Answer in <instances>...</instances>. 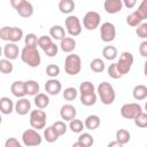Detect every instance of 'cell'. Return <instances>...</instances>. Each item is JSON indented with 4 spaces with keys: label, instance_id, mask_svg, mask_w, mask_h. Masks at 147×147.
<instances>
[{
    "label": "cell",
    "instance_id": "cell-1",
    "mask_svg": "<svg viewBox=\"0 0 147 147\" xmlns=\"http://www.w3.org/2000/svg\"><path fill=\"white\" fill-rule=\"evenodd\" d=\"M21 60L31 68H37L40 65L41 57L37 48H30L24 46L21 51Z\"/></svg>",
    "mask_w": 147,
    "mask_h": 147
},
{
    "label": "cell",
    "instance_id": "cell-2",
    "mask_svg": "<svg viewBox=\"0 0 147 147\" xmlns=\"http://www.w3.org/2000/svg\"><path fill=\"white\" fill-rule=\"evenodd\" d=\"M98 95L101 102L106 106L111 105L116 99V93L113 85L108 82H102L98 85Z\"/></svg>",
    "mask_w": 147,
    "mask_h": 147
},
{
    "label": "cell",
    "instance_id": "cell-3",
    "mask_svg": "<svg viewBox=\"0 0 147 147\" xmlns=\"http://www.w3.org/2000/svg\"><path fill=\"white\" fill-rule=\"evenodd\" d=\"M64 70L69 76H76L82 70V59L78 54L71 53L64 60Z\"/></svg>",
    "mask_w": 147,
    "mask_h": 147
},
{
    "label": "cell",
    "instance_id": "cell-4",
    "mask_svg": "<svg viewBox=\"0 0 147 147\" xmlns=\"http://www.w3.org/2000/svg\"><path fill=\"white\" fill-rule=\"evenodd\" d=\"M46 121H47V116L46 113L41 109H34L31 110L30 113V125L32 129L34 130H42L46 126Z\"/></svg>",
    "mask_w": 147,
    "mask_h": 147
},
{
    "label": "cell",
    "instance_id": "cell-5",
    "mask_svg": "<svg viewBox=\"0 0 147 147\" xmlns=\"http://www.w3.org/2000/svg\"><path fill=\"white\" fill-rule=\"evenodd\" d=\"M10 5L18 13V15L24 18H28L33 15V6L26 0H10Z\"/></svg>",
    "mask_w": 147,
    "mask_h": 147
},
{
    "label": "cell",
    "instance_id": "cell-6",
    "mask_svg": "<svg viewBox=\"0 0 147 147\" xmlns=\"http://www.w3.org/2000/svg\"><path fill=\"white\" fill-rule=\"evenodd\" d=\"M22 142L26 147H34V146H39L42 142V138L40 133L37 132V130L28 129L22 133Z\"/></svg>",
    "mask_w": 147,
    "mask_h": 147
},
{
    "label": "cell",
    "instance_id": "cell-7",
    "mask_svg": "<svg viewBox=\"0 0 147 147\" xmlns=\"http://www.w3.org/2000/svg\"><path fill=\"white\" fill-rule=\"evenodd\" d=\"M116 64H117V69H118L119 74L122 76L123 75H126L131 70V67L133 64V55H132V53H130V52H123L119 55V59L116 62Z\"/></svg>",
    "mask_w": 147,
    "mask_h": 147
},
{
    "label": "cell",
    "instance_id": "cell-8",
    "mask_svg": "<svg viewBox=\"0 0 147 147\" xmlns=\"http://www.w3.org/2000/svg\"><path fill=\"white\" fill-rule=\"evenodd\" d=\"M65 31L71 36V37H76L79 36L82 32V23L79 21V18L75 15H69L65 18Z\"/></svg>",
    "mask_w": 147,
    "mask_h": 147
},
{
    "label": "cell",
    "instance_id": "cell-9",
    "mask_svg": "<svg viewBox=\"0 0 147 147\" xmlns=\"http://www.w3.org/2000/svg\"><path fill=\"white\" fill-rule=\"evenodd\" d=\"M141 111H142L141 106L136 102L125 103L121 107V115L126 119H134Z\"/></svg>",
    "mask_w": 147,
    "mask_h": 147
},
{
    "label": "cell",
    "instance_id": "cell-10",
    "mask_svg": "<svg viewBox=\"0 0 147 147\" xmlns=\"http://www.w3.org/2000/svg\"><path fill=\"white\" fill-rule=\"evenodd\" d=\"M100 22H101V17H100V14L98 11H94V10H91V11H87L83 18V25L86 30H95L99 25H100Z\"/></svg>",
    "mask_w": 147,
    "mask_h": 147
},
{
    "label": "cell",
    "instance_id": "cell-11",
    "mask_svg": "<svg viewBox=\"0 0 147 147\" xmlns=\"http://www.w3.org/2000/svg\"><path fill=\"white\" fill-rule=\"evenodd\" d=\"M100 37L103 42H111L116 37V28L110 22H105L100 26Z\"/></svg>",
    "mask_w": 147,
    "mask_h": 147
},
{
    "label": "cell",
    "instance_id": "cell-12",
    "mask_svg": "<svg viewBox=\"0 0 147 147\" xmlns=\"http://www.w3.org/2000/svg\"><path fill=\"white\" fill-rule=\"evenodd\" d=\"M3 55L7 60H15L18 57V55H21V51L18 48V46L14 42H7L3 47Z\"/></svg>",
    "mask_w": 147,
    "mask_h": 147
},
{
    "label": "cell",
    "instance_id": "cell-13",
    "mask_svg": "<svg viewBox=\"0 0 147 147\" xmlns=\"http://www.w3.org/2000/svg\"><path fill=\"white\" fill-rule=\"evenodd\" d=\"M62 90V85L61 82L55 79V78H49L48 80H46L45 83V91L49 94V95H57Z\"/></svg>",
    "mask_w": 147,
    "mask_h": 147
},
{
    "label": "cell",
    "instance_id": "cell-14",
    "mask_svg": "<svg viewBox=\"0 0 147 147\" xmlns=\"http://www.w3.org/2000/svg\"><path fill=\"white\" fill-rule=\"evenodd\" d=\"M15 111L17 115H21V116H24L28 113H31V102L25 98L18 99L15 103Z\"/></svg>",
    "mask_w": 147,
    "mask_h": 147
},
{
    "label": "cell",
    "instance_id": "cell-15",
    "mask_svg": "<svg viewBox=\"0 0 147 147\" xmlns=\"http://www.w3.org/2000/svg\"><path fill=\"white\" fill-rule=\"evenodd\" d=\"M76 115H77V110L72 105H69V103L63 105L61 107V109H60V116L64 121H69L70 122V121L76 118Z\"/></svg>",
    "mask_w": 147,
    "mask_h": 147
},
{
    "label": "cell",
    "instance_id": "cell-16",
    "mask_svg": "<svg viewBox=\"0 0 147 147\" xmlns=\"http://www.w3.org/2000/svg\"><path fill=\"white\" fill-rule=\"evenodd\" d=\"M105 10L108 14H116L122 10L123 6V0H106L103 2Z\"/></svg>",
    "mask_w": 147,
    "mask_h": 147
},
{
    "label": "cell",
    "instance_id": "cell-17",
    "mask_svg": "<svg viewBox=\"0 0 147 147\" xmlns=\"http://www.w3.org/2000/svg\"><path fill=\"white\" fill-rule=\"evenodd\" d=\"M10 92L13 93L14 96L17 99H22L26 95V90H25V82L22 80H16L10 85Z\"/></svg>",
    "mask_w": 147,
    "mask_h": 147
},
{
    "label": "cell",
    "instance_id": "cell-18",
    "mask_svg": "<svg viewBox=\"0 0 147 147\" xmlns=\"http://www.w3.org/2000/svg\"><path fill=\"white\" fill-rule=\"evenodd\" d=\"M0 109L3 115H9L15 110V105L13 103V100L8 96H2L0 99Z\"/></svg>",
    "mask_w": 147,
    "mask_h": 147
},
{
    "label": "cell",
    "instance_id": "cell-19",
    "mask_svg": "<svg viewBox=\"0 0 147 147\" xmlns=\"http://www.w3.org/2000/svg\"><path fill=\"white\" fill-rule=\"evenodd\" d=\"M60 48L62 49V52L71 54L76 48V40L71 37H65L60 41Z\"/></svg>",
    "mask_w": 147,
    "mask_h": 147
},
{
    "label": "cell",
    "instance_id": "cell-20",
    "mask_svg": "<svg viewBox=\"0 0 147 147\" xmlns=\"http://www.w3.org/2000/svg\"><path fill=\"white\" fill-rule=\"evenodd\" d=\"M84 124H85V127L90 131H93L95 129H98L101 124V119L98 115H88L85 121H84Z\"/></svg>",
    "mask_w": 147,
    "mask_h": 147
},
{
    "label": "cell",
    "instance_id": "cell-21",
    "mask_svg": "<svg viewBox=\"0 0 147 147\" xmlns=\"http://www.w3.org/2000/svg\"><path fill=\"white\" fill-rule=\"evenodd\" d=\"M49 37L55 40H62L65 38V30L61 25H53L49 29Z\"/></svg>",
    "mask_w": 147,
    "mask_h": 147
},
{
    "label": "cell",
    "instance_id": "cell-22",
    "mask_svg": "<svg viewBox=\"0 0 147 147\" xmlns=\"http://www.w3.org/2000/svg\"><path fill=\"white\" fill-rule=\"evenodd\" d=\"M132 95L136 100L138 101H141V100H145L147 98V86L146 85H142V84H139V85H136L133 87V91H132Z\"/></svg>",
    "mask_w": 147,
    "mask_h": 147
},
{
    "label": "cell",
    "instance_id": "cell-23",
    "mask_svg": "<svg viewBox=\"0 0 147 147\" xmlns=\"http://www.w3.org/2000/svg\"><path fill=\"white\" fill-rule=\"evenodd\" d=\"M34 105L38 109H45L48 105H49V98L47 94L45 93H38L36 96H34Z\"/></svg>",
    "mask_w": 147,
    "mask_h": 147
},
{
    "label": "cell",
    "instance_id": "cell-24",
    "mask_svg": "<svg viewBox=\"0 0 147 147\" xmlns=\"http://www.w3.org/2000/svg\"><path fill=\"white\" fill-rule=\"evenodd\" d=\"M76 5L72 0H61L59 2V9L62 14H70L74 11Z\"/></svg>",
    "mask_w": 147,
    "mask_h": 147
},
{
    "label": "cell",
    "instance_id": "cell-25",
    "mask_svg": "<svg viewBox=\"0 0 147 147\" xmlns=\"http://www.w3.org/2000/svg\"><path fill=\"white\" fill-rule=\"evenodd\" d=\"M25 90H26V94H28V95L36 96V95L39 93L40 86H39V84H38L36 80L30 79V80H26V82H25Z\"/></svg>",
    "mask_w": 147,
    "mask_h": 147
},
{
    "label": "cell",
    "instance_id": "cell-26",
    "mask_svg": "<svg viewBox=\"0 0 147 147\" xmlns=\"http://www.w3.org/2000/svg\"><path fill=\"white\" fill-rule=\"evenodd\" d=\"M115 138H116V141H118L122 145H125L131 140V133L125 129H119L116 131Z\"/></svg>",
    "mask_w": 147,
    "mask_h": 147
},
{
    "label": "cell",
    "instance_id": "cell-27",
    "mask_svg": "<svg viewBox=\"0 0 147 147\" xmlns=\"http://www.w3.org/2000/svg\"><path fill=\"white\" fill-rule=\"evenodd\" d=\"M23 38V30L17 26H10V34H9V42H18Z\"/></svg>",
    "mask_w": 147,
    "mask_h": 147
},
{
    "label": "cell",
    "instance_id": "cell-28",
    "mask_svg": "<svg viewBox=\"0 0 147 147\" xmlns=\"http://www.w3.org/2000/svg\"><path fill=\"white\" fill-rule=\"evenodd\" d=\"M59 137H60V136L56 133V131L54 130L53 126H47V127L45 129V131H44V139H45L47 142H49V144L55 142V141L59 139Z\"/></svg>",
    "mask_w": 147,
    "mask_h": 147
},
{
    "label": "cell",
    "instance_id": "cell-29",
    "mask_svg": "<svg viewBox=\"0 0 147 147\" xmlns=\"http://www.w3.org/2000/svg\"><path fill=\"white\" fill-rule=\"evenodd\" d=\"M102 55L106 60L114 61L117 57V48L115 46H106L102 49Z\"/></svg>",
    "mask_w": 147,
    "mask_h": 147
},
{
    "label": "cell",
    "instance_id": "cell-30",
    "mask_svg": "<svg viewBox=\"0 0 147 147\" xmlns=\"http://www.w3.org/2000/svg\"><path fill=\"white\" fill-rule=\"evenodd\" d=\"M90 68H91L92 71H94V72H96V74H100V72H102V71L106 69V65H105L103 60L96 57V59H93V60L91 61Z\"/></svg>",
    "mask_w": 147,
    "mask_h": 147
},
{
    "label": "cell",
    "instance_id": "cell-31",
    "mask_svg": "<svg viewBox=\"0 0 147 147\" xmlns=\"http://www.w3.org/2000/svg\"><path fill=\"white\" fill-rule=\"evenodd\" d=\"M141 23H142V20L139 17V15L136 11H133V13H131L126 16V24L130 25V26H133V28L137 26L138 28Z\"/></svg>",
    "mask_w": 147,
    "mask_h": 147
},
{
    "label": "cell",
    "instance_id": "cell-32",
    "mask_svg": "<svg viewBox=\"0 0 147 147\" xmlns=\"http://www.w3.org/2000/svg\"><path fill=\"white\" fill-rule=\"evenodd\" d=\"M84 127H85V124L80 119L75 118V119H72V121L69 122V129L74 133H82L83 130H84Z\"/></svg>",
    "mask_w": 147,
    "mask_h": 147
},
{
    "label": "cell",
    "instance_id": "cell-33",
    "mask_svg": "<svg viewBox=\"0 0 147 147\" xmlns=\"http://www.w3.org/2000/svg\"><path fill=\"white\" fill-rule=\"evenodd\" d=\"M78 142H80L82 145H84L85 147H92L93 144H94V139L93 137L87 133V132H84V133H80L79 137H78Z\"/></svg>",
    "mask_w": 147,
    "mask_h": 147
},
{
    "label": "cell",
    "instance_id": "cell-34",
    "mask_svg": "<svg viewBox=\"0 0 147 147\" xmlns=\"http://www.w3.org/2000/svg\"><path fill=\"white\" fill-rule=\"evenodd\" d=\"M38 41H39V38H38L34 33H28V34L24 37V44H25L26 47L37 48Z\"/></svg>",
    "mask_w": 147,
    "mask_h": 147
},
{
    "label": "cell",
    "instance_id": "cell-35",
    "mask_svg": "<svg viewBox=\"0 0 147 147\" xmlns=\"http://www.w3.org/2000/svg\"><path fill=\"white\" fill-rule=\"evenodd\" d=\"M94 85L93 83L86 80V82H83L80 85H79V92H80V95H84V94H92L94 93Z\"/></svg>",
    "mask_w": 147,
    "mask_h": 147
},
{
    "label": "cell",
    "instance_id": "cell-36",
    "mask_svg": "<svg viewBox=\"0 0 147 147\" xmlns=\"http://www.w3.org/2000/svg\"><path fill=\"white\" fill-rule=\"evenodd\" d=\"M95 102H96V94L95 93L80 95V103L86 106V107L93 106V105H95Z\"/></svg>",
    "mask_w": 147,
    "mask_h": 147
},
{
    "label": "cell",
    "instance_id": "cell-37",
    "mask_svg": "<svg viewBox=\"0 0 147 147\" xmlns=\"http://www.w3.org/2000/svg\"><path fill=\"white\" fill-rule=\"evenodd\" d=\"M14 70V65L10 62V60L1 59L0 60V71L2 74H11Z\"/></svg>",
    "mask_w": 147,
    "mask_h": 147
},
{
    "label": "cell",
    "instance_id": "cell-38",
    "mask_svg": "<svg viewBox=\"0 0 147 147\" xmlns=\"http://www.w3.org/2000/svg\"><path fill=\"white\" fill-rule=\"evenodd\" d=\"M77 90L75 87H67L63 92H62V95H63V99L67 100V101H72L77 98Z\"/></svg>",
    "mask_w": 147,
    "mask_h": 147
},
{
    "label": "cell",
    "instance_id": "cell-39",
    "mask_svg": "<svg viewBox=\"0 0 147 147\" xmlns=\"http://www.w3.org/2000/svg\"><path fill=\"white\" fill-rule=\"evenodd\" d=\"M133 121H134V124H136L138 127H141V129L147 127V113L141 111Z\"/></svg>",
    "mask_w": 147,
    "mask_h": 147
},
{
    "label": "cell",
    "instance_id": "cell-40",
    "mask_svg": "<svg viewBox=\"0 0 147 147\" xmlns=\"http://www.w3.org/2000/svg\"><path fill=\"white\" fill-rule=\"evenodd\" d=\"M46 75L51 78H55L60 75V67L57 64H48L46 67Z\"/></svg>",
    "mask_w": 147,
    "mask_h": 147
},
{
    "label": "cell",
    "instance_id": "cell-41",
    "mask_svg": "<svg viewBox=\"0 0 147 147\" xmlns=\"http://www.w3.org/2000/svg\"><path fill=\"white\" fill-rule=\"evenodd\" d=\"M52 126L54 127V130L56 131V133H57L60 137L63 136V134H65V132H67V130H68V126L65 125V123H64L63 121H56Z\"/></svg>",
    "mask_w": 147,
    "mask_h": 147
},
{
    "label": "cell",
    "instance_id": "cell-42",
    "mask_svg": "<svg viewBox=\"0 0 147 147\" xmlns=\"http://www.w3.org/2000/svg\"><path fill=\"white\" fill-rule=\"evenodd\" d=\"M138 15H139V17L144 21V20H146L147 18V0H142L141 2H140V5L138 6V9L137 10H134Z\"/></svg>",
    "mask_w": 147,
    "mask_h": 147
},
{
    "label": "cell",
    "instance_id": "cell-43",
    "mask_svg": "<svg viewBox=\"0 0 147 147\" xmlns=\"http://www.w3.org/2000/svg\"><path fill=\"white\" fill-rule=\"evenodd\" d=\"M52 44H53V41H52V38H51L49 36H40V37H39L38 46H39L42 51H45L46 48H48Z\"/></svg>",
    "mask_w": 147,
    "mask_h": 147
},
{
    "label": "cell",
    "instance_id": "cell-44",
    "mask_svg": "<svg viewBox=\"0 0 147 147\" xmlns=\"http://www.w3.org/2000/svg\"><path fill=\"white\" fill-rule=\"evenodd\" d=\"M107 74H108V76L111 77L113 79H118V78L122 77V75L119 74V71H118V69H117V64H116V63H111V64L108 67Z\"/></svg>",
    "mask_w": 147,
    "mask_h": 147
},
{
    "label": "cell",
    "instance_id": "cell-45",
    "mask_svg": "<svg viewBox=\"0 0 147 147\" xmlns=\"http://www.w3.org/2000/svg\"><path fill=\"white\" fill-rule=\"evenodd\" d=\"M136 33H137V36H138L139 38L147 40V22L141 23V24L136 29Z\"/></svg>",
    "mask_w": 147,
    "mask_h": 147
},
{
    "label": "cell",
    "instance_id": "cell-46",
    "mask_svg": "<svg viewBox=\"0 0 147 147\" xmlns=\"http://www.w3.org/2000/svg\"><path fill=\"white\" fill-rule=\"evenodd\" d=\"M45 54L47 55V56H49V57H53V56H55L56 54H57V52H59V46L57 45H55L54 42L48 47V48H46L45 51Z\"/></svg>",
    "mask_w": 147,
    "mask_h": 147
},
{
    "label": "cell",
    "instance_id": "cell-47",
    "mask_svg": "<svg viewBox=\"0 0 147 147\" xmlns=\"http://www.w3.org/2000/svg\"><path fill=\"white\" fill-rule=\"evenodd\" d=\"M3 147H23L22 144L16 139V138H8L5 141V146Z\"/></svg>",
    "mask_w": 147,
    "mask_h": 147
},
{
    "label": "cell",
    "instance_id": "cell-48",
    "mask_svg": "<svg viewBox=\"0 0 147 147\" xmlns=\"http://www.w3.org/2000/svg\"><path fill=\"white\" fill-rule=\"evenodd\" d=\"M9 34H10V26H2L0 29V38L5 41H9Z\"/></svg>",
    "mask_w": 147,
    "mask_h": 147
},
{
    "label": "cell",
    "instance_id": "cell-49",
    "mask_svg": "<svg viewBox=\"0 0 147 147\" xmlns=\"http://www.w3.org/2000/svg\"><path fill=\"white\" fill-rule=\"evenodd\" d=\"M139 53H140L141 56L147 57V40H144L139 45Z\"/></svg>",
    "mask_w": 147,
    "mask_h": 147
},
{
    "label": "cell",
    "instance_id": "cell-50",
    "mask_svg": "<svg viewBox=\"0 0 147 147\" xmlns=\"http://www.w3.org/2000/svg\"><path fill=\"white\" fill-rule=\"evenodd\" d=\"M136 5H137V1L136 0H123V6L126 7V8H129V9L133 8Z\"/></svg>",
    "mask_w": 147,
    "mask_h": 147
},
{
    "label": "cell",
    "instance_id": "cell-51",
    "mask_svg": "<svg viewBox=\"0 0 147 147\" xmlns=\"http://www.w3.org/2000/svg\"><path fill=\"white\" fill-rule=\"evenodd\" d=\"M124 145H122V144H119L118 141H116V140H114V141H110L108 145H107V147H123Z\"/></svg>",
    "mask_w": 147,
    "mask_h": 147
},
{
    "label": "cell",
    "instance_id": "cell-52",
    "mask_svg": "<svg viewBox=\"0 0 147 147\" xmlns=\"http://www.w3.org/2000/svg\"><path fill=\"white\" fill-rule=\"evenodd\" d=\"M71 147H85V146H84V145H82L80 142H78V141H77V142L72 144V146H71Z\"/></svg>",
    "mask_w": 147,
    "mask_h": 147
},
{
    "label": "cell",
    "instance_id": "cell-53",
    "mask_svg": "<svg viewBox=\"0 0 147 147\" xmlns=\"http://www.w3.org/2000/svg\"><path fill=\"white\" fill-rule=\"evenodd\" d=\"M144 74H145V76L147 77V60L145 61V64H144Z\"/></svg>",
    "mask_w": 147,
    "mask_h": 147
},
{
    "label": "cell",
    "instance_id": "cell-54",
    "mask_svg": "<svg viewBox=\"0 0 147 147\" xmlns=\"http://www.w3.org/2000/svg\"><path fill=\"white\" fill-rule=\"evenodd\" d=\"M145 110H146V113H147V101H146V103H145Z\"/></svg>",
    "mask_w": 147,
    "mask_h": 147
},
{
    "label": "cell",
    "instance_id": "cell-55",
    "mask_svg": "<svg viewBox=\"0 0 147 147\" xmlns=\"http://www.w3.org/2000/svg\"><path fill=\"white\" fill-rule=\"evenodd\" d=\"M146 147H147V145H146Z\"/></svg>",
    "mask_w": 147,
    "mask_h": 147
}]
</instances>
